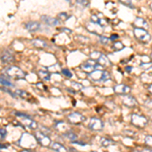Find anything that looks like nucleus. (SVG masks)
<instances>
[{
	"mask_svg": "<svg viewBox=\"0 0 152 152\" xmlns=\"http://www.w3.org/2000/svg\"><path fill=\"white\" fill-rule=\"evenodd\" d=\"M14 61V56L12 52L9 50H4L1 53V62L3 64H7V63H11Z\"/></svg>",
	"mask_w": 152,
	"mask_h": 152,
	"instance_id": "nucleus-13",
	"label": "nucleus"
},
{
	"mask_svg": "<svg viewBox=\"0 0 152 152\" xmlns=\"http://www.w3.org/2000/svg\"><path fill=\"white\" fill-rule=\"evenodd\" d=\"M41 131L42 132H44V133H46V134H49V133H50V130H48V129H44L43 128V127H42V128H41Z\"/></svg>",
	"mask_w": 152,
	"mask_h": 152,
	"instance_id": "nucleus-37",
	"label": "nucleus"
},
{
	"mask_svg": "<svg viewBox=\"0 0 152 152\" xmlns=\"http://www.w3.org/2000/svg\"><path fill=\"white\" fill-rule=\"evenodd\" d=\"M117 38H119V37H118V35H112L110 39H111V41H114V40H116Z\"/></svg>",
	"mask_w": 152,
	"mask_h": 152,
	"instance_id": "nucleus-39",
	"label": "nucleus"
},
{
	"mask_svg": "<svg viewBox=\"0 0 152 152\" xmlns=\"http://www.w3.org/2000/svg\"><path fill=\"white\" fill-rule=\"evenodd\" d=\"M134 26H137V28H142V26H146L147 23L146 21L144 20L143 18H137L136 20L134 21Z\"/></svg>",
	"mask_w": 152,
	"mask_h": 152,
	"instance_id": "nucleus-22",
	"label": "nucleus"
},
{
	"mask_svg": "<svg viewBox=\"0 0 152 152\" xmlns=\"http://www.w3.org/2000/svg\"><path fill=\"white\" fill-rule=\"evenodd\" d=\"M4 73L8 77L13 78V79H23L26 77L24 71L21 70L18 66H8V67H6L4 69Z\"/></svg>",
	"mask_w": 152,
	"mask_h": 152,
	"instance_id": "nucleus-2",
	"label": "nucleus"
},
{
	"mask_svg": "<svg viewBox=\"0 0 152 152\" xmlns=\"http://www.w3.org/2000/svg\"><path fill=\"white\" fill-rule=\"evenodd\" d=\"M133 33H134L135 38H136L138 41L142 42V43L148 44L149 42L151 41L150 34H149L145 28H137V26H136V28H134V29H133Z\"/></svg>",
	"mask_w": 152,
	"mask_h": 152,
	"instance_id": "nucleus-3",
	"label": "nucleus"
},
{
	"mask_svg": "<svg viewBox=\"0 0 152 152\" xmlns=\"http://www.w3.org/2000/svg\"><path fill=\"white\" fill-rule=\"evenodd\" d=\"M0 132H1V140H3V139L5 138V136H6V130H5V128L1 127V129H0Z\"/></svg>",
	"mask_w": 152,
	"mask_h": 152,
	"instance_id": "nucleus-34",
	"label": "nucleus"
},
{
	"mask_svg": "<svg viewBox=\"0 0 152 152\" xmlns=\"http://www.w3.org/2000/svg\"><path fill=\"white\" fill-rule=\"evenodd\" d=\"M19 121L21 122V124L24 125L26 127H28V128H31V129H36L37 127H38V124H37L36 121H34L33 119H31V117H20V119H19Z\"/></svg>",
	"mask_w": 152,
	"mask_h": 152,
	"instance_id": "nucleus-12",
	"label": "nucleus"
},
{
	"mask_svg": "<svg viewBox=\"0 0 152 152\" xmlns=\"http://www.w3.org/2000/svg\"><path fill=\"white\" fill-rule=\"evenodd\" d=\"M69 18H70V15L68 13H66V12H61L58 15V18L60 19L61 21H66Z\"/></svg>",
	"mask_w": 152,
	"mask_h": 152,
	"instance_id": "nucleus-27",
	"label": "nucleus"
},
{
	"mask_svg": "<svg viewBox=\"0 0 152 152\" xmlns=\"http://www.w3.org/2000/svg\"><path fill=\"white\" fill-rule=\"evenodd\" d=\"M37 140H38V143H40L42 146H45V147H49L51 146V139L50 137L48 136V134L44 133L42 131H37L35 134Z\"/></svg>",
	"mask_w": 152,
	"mask_h": 152,
	"instance_id": "nucleus-8",
	"label": "nucleus"
},
{
	"mask_svg": "<svg viewBox=\"0 0 152 152\" xmlns=\"http://www.w3.org/2000/svg\"><path fill=\"white\" fill-rule=\"evenodd\" d=\"M126 70L128 71V72H131V70H132V67H130V66H128V67H126Z\"/></svg>",
	"mask_w": 152,
	"mask_h": 152,
	"instance_id": "nucleus-41",
	"label": "nucleus"
},
{
	"mask_svg": "<svg viewBox=\"0 0 152 152\" xmlns=\"http://www.w3.org/2000/svg\"><path fill=\"white\" fill-rule=\"evenodd\" d=\"M100 20H102V19H100L99 18V15H96V14H92V15H91V21H92V23L100 24Z\"/></svg>",
	"mask_w": 152,
	"mask_h": 152,
	"instance_id": "nucleus-31",
	"label": "nucleus"
},
{
	"mask_svg": "<svg viewBox=\"0 0 152 152\" xmlns=\"http://www.w3.org/2000/svg\"><path fill=\"white\" fill-rule=\"evenodd\" d=\"M0 81H1V87H7V88H12V87H13L12 82L8 79V78L4 77L3 75H1V79H0Z\"/></svg>",
	"mask_w": 152,
	"mask_h": 152,
	"instance_id": "nucleus-19",
	"label": "nucleus"
},
{
	"mask_svg": "<svg viewBox=\"0 0 152 152\" xmlns=\"http://www.w3.org/2000/svg\"><path fill=\"white\" fill-rule=\"evenodd\" d=\"M113 47H114V49L116 51H121L124 49V44L122 43V42H115Z\"/></svg>",
	"mask_w": 152,
	"mask_h": 152,
	"instance_id": "nucleus-26",
	"label": "nucleus"
},
{
	"mask_svg": "<svg viewBox=\"0 0 152 152\" xmlns=\"http://www.w3.org/2000/svg\"><path fill=\"white\" fill-rule=\"evenodd\" d=\"M41 18H42V20H43V23H45L46 24L51 26H58V24H60V23H61V20L59 18H53L48 15H43Z\"/></svg>",
	"mask_w": 152,
	"mask_h": 152,
	"instance_id": "nucleus-15",
	"label": "nucleus"
},
{
	"mask_svg": "<svg viewBox=\"0 0 152 152\" xmlns=\"http://www.w3.org/2000/svg\"><path fill=\"white\" fill-rule=\"evenodd\" d=\"M90 58L94 59L95 61H97L99 64L102 66V67H109V66H111V62H110L109 58H107L105 55H104L102 53L97 52V51L92 52L90 54Z\"/></svg>",
	"mask_w": 152,
	"mask_h": 152,
	"instance_id": "nucleus-5",
	"label": "nucleus"
},
{
	"mask_svg": "<svg viewBox=\"0 0 152 152\" xmlns=\"http://www.w3.org/2000/svg\"><path fill=\"white\" fill-rule=\"evenodd\" d=\"M120 1H121L122 3L126 4V5L131 6V5H132V1H133V0H120Z\"/></svg>",
	"mask_w": 152,
	"mask_h": 152,
	"instance_id": "nucleus-35",
	"label": "nucleus"
},
{
	"mask_svg": "<svg viewBox=\"0 0 152 152\" xmlns=\"http://www.w3.org/2000/svg\"><path fill=\"white\" fill-rule=\"evenodd\" d=\"M110 41H111V39L110 38H107V37H104V36L99 37V42L102 44H104V45H107V44L110 43Z\"/></svg>",
	"mask_w": 152,
	"mask_h": 152,
	"instance_id": "nucleus-29",
	"label": "nucleus"
},
{
	"mask_svg": "<svg viewBox=\"0 0 152 152\" xmlns=\"http://www.w3.org/2000/svg\"><path fill=\"white\" fill-rule=\"evenodd\" d=\"M149 7H150V9H151V10H152V2H151V3H150V5H149Z\"/></svg>",
	"mask_w": 152,
	"mask_h": 152,
	"instance_id": "nucleus-42",
	"label": "nucleus"
},
{
	"mask_svg": "<svg viewBox=\"0 0 152 152\" xmlns=\"http://www.w3.org/2000/svg\"><path fill=\"white\" fill-rule=\"evenodd\" d=\"M88 127L90 130H94V131H100L104 128V123L99 118H91L88 123Z\"/></svg>",
	"mask_w": 152,
	"mask_h": 152,
	"instance_id": "nucleus-10",
	"label": "nucleus"
},
{
	"mask_svg": "<svg viewBox=\"0 0 152 152\" xmlns=\"http://www.w3.org/2000/svg\"><path fill=\"white\" fill-rule=\"evenodd\" d=\"M38 75L41 79L43 80H46V81H49L51 79V76H50V73L48 72L47 70H39L38 71Z\"/></svg>",
	"mask_w": 152,
	"mask_h": 152,
	"instance_id": "nucleus-20",
	"label": "nucleus"
},
{
	"mask_svg": "<svg viewBox=\"0 0 152 152\" xmlns=\"http://www.w3.org/2000/svg\"><path fill=\"white\" fill-rule=\"evenodd\" d=\"M150 58H151V59H152V53H151V54H150Z\"/></svg>",
	"mask_w": 152,
	"mask_h": 152,
	"instance_id": "nucleus-43",
	"label": "nucleus"
},
{
	"mask_svg": "<svg viewBox=\"0 0 152 152\" xmlns=\"http://www.w3.org/2000/svg\"><path fill=\"white\" fill-rule=\"evenodd\" d=\"M86 28L89 31L96 34V35H99V34H100L102 31V28H100V24L94 23H92V21H90V23H88L86 24Z\"/></svg>",
	"mask_w": 152,
	"mask_h": 152,
	"instance_id": "nucleus-17",
	"label": "nucleus"
},
{
	"mask_svg": "<svg viewBox=\"0 0 152 152\" xmlns=\"http://www.w3.org/2000/svg\"><path fill=\"white\" fill-rule=\"evenodd\" d=\"M15 94H18V96H20L21 99H28L29 97V94H28L26 91H24V90H16L15 92H14Z\"/></svg>",
	"mask_w": 152,
	"mask_h": 152,
	"instance_id": "nucleus-25",
	"label": "nucleus"
},
{
	"mask_svg": "<svg viewBox=\"0 0 152 152\" xmlns=\"http://www.w3.org/2000/svg\"><path fill=\"white\" fill-rule=\"evenodd\" d=\"M31 45L36 48H39V49H45L47 47V43L43 40H40V39H35V40L31 41Z\"/></svg>",
	"mask_w": 152,
	"mask_h": 152,
	"instance_id": "nucleus-18",
	"label": "nucleus"
},
{
	"mask_svg": "<svg viewBox=\"0 0 152 152\" xmlns=\"http://www.w3.org/2000/svg\"><path fill=\"white\" fill-rule=\"evenodd\" d=\"M122 102H123L124 105H126V107H136L137 104H138L136 99L130 94H124L123 99H122Z\"/></svg>",
	"mask_w": 152,
	"mask_h": 152,
	"instance_id": "nucleus-11",
	"label": "nucleus"
},
{
	"mask_svg": "<svg viewBox=\"0 0 152 152\" xmlns=\"http://www.w3.org/2000/svg\"><path fill=\"white\" fill-rule=\"evenodd\" d=\"M36 86L38 87V88H41L42 90H45V89H46V87H43L44 85L42 84V83H37V84H36Z\"/></svg>",
	"mask_w": 152,
	"mask_h": 152,
	"instance_id": "nucleus-36",
	"label": "nucleus"
},
{
	"mask_svg": "<svg viewBox=\"0 0 152 152\" xmlns=\"http://www.w3.org/2000/svg\"><path fill=\"white\" fill-rule=\"evenodd\" d=\"M145 143L147 146H149L152 148V135H147L145 137Z\"/></svg>",
	"mask_w": 152,
	"mask_h": 152,
	"instance_id": "nucleus-30",
	"label": "nucleus"
},
{
	"mask_svg": "<svg viewBox=\"0 0 152 152\" xmlns=\"http://www.w3.org/2000/svg\"><path fill=\"white\" fill-rule=\"evenodd\" d=\"M99 64L97 61L94 60V59H88L87 61H85L84 63H82L81 65H80V68H81L82 71H84V72L86 73H91L92 71H94L95 69H99Z\"/></svg>",
	"mask_w": 152,
	"mask_h": 152,
	"instance_id": "nucleus-6",
	"label": "nucleus"
},
{
	"mask_svg": "<svg viewBox=\"0 0 152 152\" xmlns=\"http://www.w3.org/2000/svg\"><path fill=\"white\" fill-rule=\"evenodd\" d=\"M61 72H62L63 74L66 76V77H68V78L72 77V73H71L68 69H62V70H61Z\"/></svg>",
	"mask_w": 152,
	"mask_h": 152,
	"instance_id": "nucleus-32",
	"label": "nucleus"
},
{
	"mask_svg": "<svg viewBox=\"0 0 152 152\" xmlns=\"http://www.w3.org/2000/svg\"><path fill=\"white\" fill-rule=\"evenodd\" d=\"M89 78L91 80H94V81L105 82L110 79V73L104 70L95 69L94 71H92L91 73H89Z\"/></svg>",
	"mask_w": 152,
	"mask_h": 152,
	"instance_id": "nucleus-4",
	"label": "nucleus"
},
{
	"mask_svg": "<svg viewBox=\"0 0 152 152\" xmlns=\"http://www.w3.org/2000/svg\"><path fill=\"white\" fill-rule=\"evenodd\" d=\"M114 91L116 92L117 94H128L130 91H131V87L128 86L126 84H117L116 86L114 87Z\"/></svg>",
	"mask_w": 152,
	"mask_h": 152,
	"instance_id": "nucleus-14",
	"label": "nucleus"
},
{
	"mask_svg": "<svg viewBox=\"0 0 152 152\" xmlns=\"http://www.w3.org/2000/svg\"><path fill=\"white\" fill-rule=\"evenodd\" d=\"M140 67L142 68V70L146 71V72H149V71H152V63H149V62L141 63Z\"/></svg>",
	"mask_w": 152,
	"mask_h": 152,
	"instance_id": "nucleus-24",
	"label": "nucleus"
},
{
	"mask_svg": "<svg viewBox=\"0 0 152 152\" xmlns=\"http://www.w3.org/2000/svg\"><path fill=\"white\" fill-rule=\"evenodd\" d=\"M51 148L54 151H67L65 146H63L60 143H57V142H54V143L51 144Z\"/></svg>",
	"mask_w": 152,
	"mask_h": 152,
	"instance_id": "nucleus-21",
	"label": "nucleus"
},
{
	"mask_svg": "<svg viewBox=\"0 0 152 152\" xmlns=\"http://www.w3.org/2000/svg\"><path fill=\"white\" fill-rule=\"evenodd\" d=\"M131 123H132V125H134L135 127L144 128V127L148 124V120H147L144 116H141V115L133 114L131 116Z\"/></svg>",
	"mask_w": 152,
	"mask_h": 152,
	"instance_id": "nucleus-7",
	"label": "nucleus"
},
{
	"mask_svg": "<svg viewBox=\"0 0 152 152\" xmlns=\"http://www.w3.org/2000/svg\"><path fill=\"white\" fill-rule=\"evenodd\" d=\"M112 143H113V142L110 140V139H107V138H102V139H100V145L104 146V147L110 146Z\"/></svg>",
	"mask_w": 152,
	"mask_h": 152,
	"instance_id": "nucleus-28",
	"label": "nucleus"
},
{
	"mask_svg": "<svg viewBox=\"0 0 152 152\" xmlns=\"http://www.w3.org/2000/svg\"><path fill=\"white\" fill-rule=\"evenodd\" d=\"M37 140L36 136L34 137L31 134H28V133H26L23 134V136H21V138L19 139V143H20V145L23 147V151L28 152V151H31V149L34 148L36 145H37Z\"/></svg>",
	"mask_w": 152,
	"mask_h": 152,
	"instance_id": "nucleus-1",
	"label": "nucleus"
},
{
	"mask_svg": "<svg viewBox=\"0 0 152 152\" xmlns=\"http://www.w3.org/2000/svg\"><path fill=\"white\" fill-rule=\"evenodd\" d=\"M60 31H65V33H67V34H71V31H70V29H68V28H60Z\"/></svg>",
	"mask_w": 152,
	"mask_h": 152,
	"instance_id": "nucleus-38",
	"label": "nucleus"
},
{
	"mask_svg": "<svg viewBox=\"0 0 152 152\" xmlns=\"http://www.w3.org/2000/svg\"><path fill=\"white\" fill-rule=\"evenodd\" d=\"M64 136L72 142L77 139V135H76L75 133H73V132H71V131H67L66 133H64Z\"/></svg>",
	"mask_w": 152,
	"mask_h": 152,
	"instance_id": "nucleus-23",
	"label": "nucleus"
},
{
	"mask_svg": "<svg viewBox=\"0 0 152 152\" xmlns=\"http://www.w3.org/2000/svg\"><path fill=\"white\" fill-rule=\"evenodd\" d=\"M72 86L74 87L76 90H81V89H83L82 85L79 84V83H76V82H72Z\"/></svg>",
	"mask_w": 152,
	"mask_h": 152,
	"instance_id": "nucleus-33",
	"label": "nucleus"
},
{
	"mask_svg": "<svg viewBox=\"0 0 152 152\" xmlns=\"http://www.w3.org/2000/svg\"><path fill=\"white\" fill-rule=\"evenodd\" d=\"M68 121H69L71 124L78 125V124H81L82 122L85 121V117L80 114V113L74 112L68 116Z\"/></svg>",
	"mask_w": 152,
	"mask_h": 152,
	"instance_id": "nucleus-9",
	"label": "nucleus"
},
{
	"mask_svg": "<svg viewBox=\"0 0 152 152\" xmlns=\"http://www.w3.org/2000/svg\"><path fill=\"white\" fill-rule=\"evenodd\" d=\"M24 28L28 31H37L41 28V23L39 21H28L24 24Z\"/></svg>",
	"mask_w": 152,
	"mask_h": 152,
	"instance_id": "nucleus-16",
	"label": "nucleus"
},
{
	"mask_svg": "<svg viewBox=\"0 0 152 152\" xmlns=\"http://www.w3.org/2000/svg\"><path fill=\"white\" fill-rule=\"evenodd\" d=\"M148 91L150 92V94H152V84H150V85H148Z\"/></svg>",
	"mask_w": 152,
	"mask_h": 152,
	"instance_id": "nucleus-40",
	"label": "nucleus"
}]
</instances>
